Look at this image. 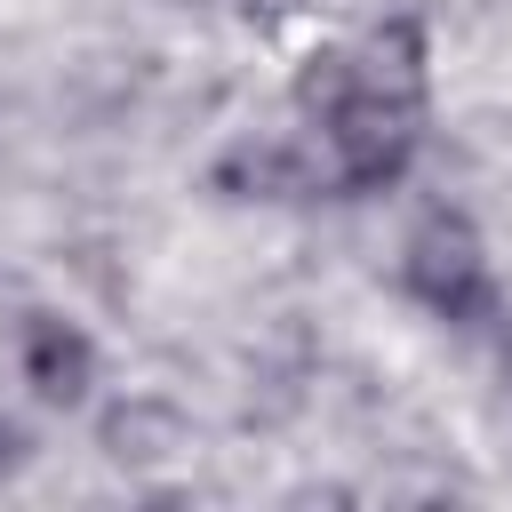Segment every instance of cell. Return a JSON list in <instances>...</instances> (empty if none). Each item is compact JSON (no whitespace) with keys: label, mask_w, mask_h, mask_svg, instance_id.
I'll use <instances>...</instances> for the list:
<instances>
[{"label":"cell","mask_w":512,"mask_h":512,"mask_svg":"<svg viewBox=\"0 0 512 512\" xmlns=\"http://www.w3.org/2000/svg\"><path fill=\"white\" fill-rule=\"evenodd\" d=\"M104 448L128 464V456H160V448H184V424H176V408H160V400H128V408H112L104 416Z\"/></svg>","instance_id":"obj_5"},{"label":"cell","mask_w":512,"mask_h":512,"mask_svg":"<svg viewBox=\"0 0 512 512\" xmlns=\"http://www.w3.org/2000/svg\"><path fill=\"white\" fill-rule=\"evenodd\" d=\"M24 448H32V440H24V424H8V416H0V472H16V464H24Z\"/></svg>","instance_id":"obj_6"},{"label":"cell","mask_w":512,"mask_h":512,"mask_svg":"<svg viewBox=\"0 0 512 512\" xmlns=\"http://www.w3.org/2000/svg\"><path fill=\"white\" fill-rule=\"evenodd\" d=\"M496 320V360H504V376H512V312H488Z\"/></svg>","instance_id":"obj_7"},{"label":"cell","mask_w":512,"mask_h":512,"mask_svg":"<svg viewBox=\"0 0 512 512\" xmlns=\"http://www.w3.org/2000/svg\"><path fill=\"white\" fill-rule=\"evenodd\" d=\"M400 280L416 304H432L440 320H488L496 312V288H488V248L464 216H424L400 248Z\"/></svg>","instance_id":"obj_2"},{"label":"cell","mask_w":512,"mask_h":512,"mask_svg":"<svg viewBox=\"0 0 512 512\" xmlns=\"http://www.w3.org/2000/svg\"><path fill=\"white\" fill-rule=\"evenodd\" d=\"M296 104L320 128L328 192H376L416 160L424 136V32L416 16L376 24L352 48H320L296 72Z\"/></svg>","instance_id":"obj_1"},{"label":"cell","mask_w":512,"mask_h":512,"mask_svg":"<svg viewBox=\"0 0 512 512\" xmlns=\"http://www.w3.org/2000/svg\"><path fill=\"white\" fill-rule=\"evenodd\" d=\"M24 384H32L40 400H56V408L88 400V384H96V344H88L72 320L32 312V320H24Z\"/></svg>","instance_id":"obj_3"},{"label":"cell","mask_w":512,"mask_h":512,"mask_svg":"<svg viewBox=\"0 0 512 512\" xmlns=\"http://www.w3.org/2000/svg\"><path fill=\"white\" fill-rule=\"evenodd\" d=\"M216 184L224 192H264V200H304V192H328V168L312 144H240L216 160Z\"/></svg>","instance_id":"obj_4"}]
</instances>
